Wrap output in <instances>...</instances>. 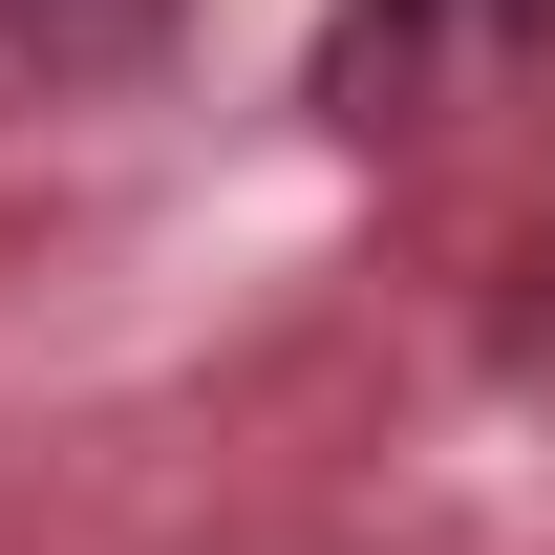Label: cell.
<instances>
[{
  "label": "cell",
  "instance_id": "cell-1",
  "mask_svg": "<svg viewBox=\"0 0 555 555\" xmlns=\"http://www.w3.org/2000/svg\"><path fill=\"white\" fill-rule=\"evenodd\" d=\"M0 43H22L43 86H86V65H150V43H171V0H0Z\"/></svg>",
  "mask_w": 555,
  "mask_h": 555
},
{
  "label": "cell",
  "instance_id": "cell-2",
  "mask_svg": "<svg viewBox=\"0 0 555 555\" xmlns=\"http://www.w3.org/2000/svg\"><path fill=\"white\" fill-rule=\"evenodd\" d=\"M0 65H22V43H0Z\"/></svg>",
  "mask_w": 555,
  "mask_h": 555
}]
</instances>
